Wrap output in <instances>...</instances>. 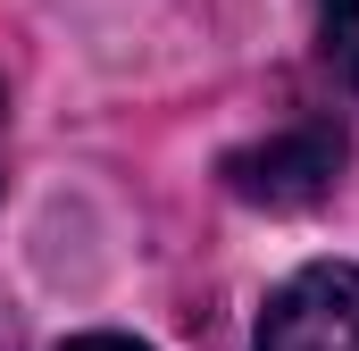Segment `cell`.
I'll list each match as a JSON object with an SVG mask.
<instances>
[{"label":"cell","mask_w":359,"mask_h":351,"mask_svg":"<svg viewBox=\"0 0 359 351\" xmlns=\"http://www.w3.org/2000/svg\"><path fill=\"white\" fill-rule=\"evenodd\" d=\"M334 176H343V126H326V117H301L226 159V184L259 209H309L334 192Z\"/></svg>","instance_id":"6da1fadb"},{"label":"cell","mask_w":359,"mask_h":351,"mask_svg":"<svg viewBox=\"0 0 359 351\" xmlns=\"http://www.w3.org/2000/svg\"><path fill=\"white\" fill-rule=\"evenodd\" d=\"M259 351H359V267L318 260L259 310Z\"/></svg>","instance_id":"7a4b0ae2"},{"label":"cell","mask_w":359,"mask_h":351,"mask_svg":"<svg viewBox=\"0 0 359 351\" xmlns=\"http://www.w3.org/2000/svg\"><path fill=\"white\" fill-rule=\"evenodd\" d=\"M0 117H8V100H0Z\"/></svg>","instance_id":"5b68a950"},{"label":"cell","mask_w":359,"mask_h":351,"mask_svg":"<svg viewBox=\"0 0 359 351\" xmlns=\"http://www.w3.org/2000/svg\"><path fill=\"white\" fill-rule=\"evenodd\" d=\"M59 351H142L134 335H76V343H59Z\"/></svg>","instance_id":"277c9868"},{"label":"cell","mask_w":359,"mask_h":351,"mask_svg":"<svg viewBox=\"0 0 359 351\" xmlns=\"http://www.w3.org/2000/svg\"><path fill=\"white\" fill-rule=\"evenodd\" d=\"M318 51H326V67L359 84V0H326L318 8Z\"/></svg>","instance_id":"3957f363"}]
</instances>
